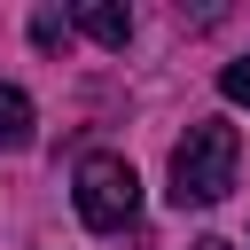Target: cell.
I'll return each instance as SVG.
<instances>
[{"label": "cell", "instance_id": "1", "mask_svg": "<svg viewBox=\"0 0 250 250\" xmlns=\"http://www.w3.org/2000/svg\"><path fill=\"white\" fill-rule=\"evenodd\" d=\"M234 164H242V133L234 125H219V117H195L188 125V141L172 148V203L188 211H203V203H219L227 188H234Z\"/></svg>", "mask_w": 250, "mask_h": 250}, {"label": "cell", "instance_id": "2", "mask_svg": "<svg viewBox=\"0 0 250 250\" xmlns=\"http://www.w3.org/2000/svg\"><path fill=\"white\" fill-rule=\"evenodd\" d=\"M70 195H78V219H86L94 234L133 227V211H141V180H133V164H125V156H86Z\"/></svg>", "mask_w": 250, "mask_h": 250}, {"label": "cell", "instance_id": "3", "mask_svg": "<svg viewBox=\"0 0 250 250\" xmlns=\"http://www.w3.org/2000/svg\"><path fill=\"white\" fill-rule=\"evenodd\" d=\"M31 125H39V117H31V94H23V86H0V148H8V156L31 148Z\"/></svg>", "mask_w": 250, "mask_h": 250}, {"label": "cell", "instance_id": "4", "mask_svg": "<svg viewBox=\"0 0 250 250\" xmlns=\"http://www.w3.org/2000/svg\"><path fill=\"white\" fill-rule=\"evenodd\" d=\"M78 23H86V39H102V47H125V39H133V16H125L117 0H86Z\"/></svg>", "mask_w": 250, "mask_h": 250}, {"label": "cell", "instance_id": "5", "mask_svg": "<svg viewBox=\"0 0 250 250\" xmlns=\"http://www.w3.org/2000/svg\"><path fill=\"white\" fill-rule=\"evenodd\" d=\"M62 31H70L62 8H39V16H31V39H39V47H62Z\"/></svg>", "mask_w": 250, "mask_h": 250}, {"label": "cell", "instance_id": "6", "mask_svg": "<svg viewBox=\"0 0 250 250\" xmlns=\"http://www.w3.org/2000/svg\"><path fill=\"white\" fill-rule=\"evenodd\" d=\"M219 86H227V102H242V109H250V55H242V62H227V70H219Z\"/></svg>", "mask_w": 250, "mask_h": 250}, {"label": "cell", "instance_id": "7", "mask_svg": "<svg viewBox=\"0 0 250 250\" xmlns=\"http://www.w3.org/2000/svg\"><path fill=\"white\" fill-rule=\"evenodd\" d=\"M195 250H234V242H195Z\"/></svg>", "mask_w": 250, "mask_h": 250}]
</instances>
